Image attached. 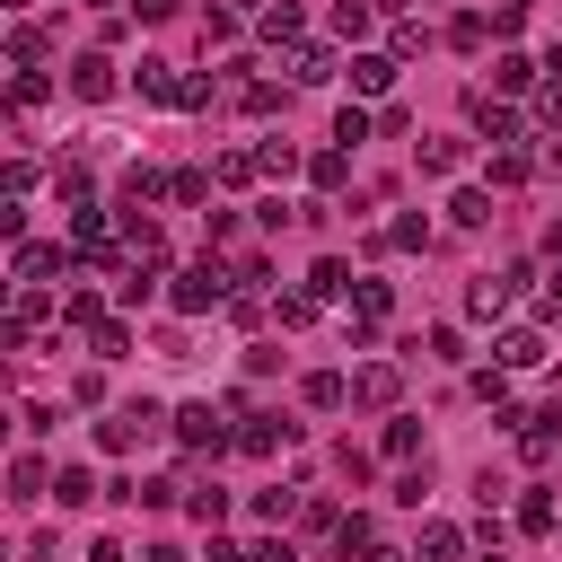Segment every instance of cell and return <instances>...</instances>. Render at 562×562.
I'll use <instances>...</instances> for the list:
<instances>
[{
	"label": "cell",
	"instance_id": "6da1fadb",
	"mask_svg": "<svg viewBox=\"0 0 562 562\" xmlns=\"http://www.w3.org/2000/svg\"><path fill=\"white\" fill-rule=\"evenodd\" d=\"M158 430H167V413H158V404L140 395V404H114V413L97 422V448H114V457H123V448H149Z\"/></svg>",
	"mask_w": 562,
	"mask_h": 562
},
{
	"label": "cell",
	"instance_id": "7a4b0ae2",
	"mask_svg": "<svg viewBox=\"0 0 562 562\" xmlns=\"http://www.w3.org/2000/svg\"><path fill=\"white\" fill-rule=\"evenodd\" d=\"M167 299H176V316H211V307H228V272L202 255V263H184V272H176V290H167Z\"/></svg>",
	"mask_w": 562,
	"mask_h": 562
},
{
	"label": "cell",
	"instance_id": "3957f363",
	"mask_svg": "<svg viewBox=\"0 0 562 562\" xmlns=\"http://www.w3.org/2000/svg\"><path fill=\"white\" fill-rule=\"evenodd\" d=\"M474 132H483L492 149H518V140H527V114H518V105H492V97H474Z\"/></svg>",
	"mask_w": 562,
	"mask_h": 562
},
{
	"label": "cell",
	"instance_id": "277c9868",
	"mask_svg": "<svg viewBox=\"0 0 562 562\" xmlns=\"http://www.w3.org/2000/svg\"><path fill=\"white\" fill-rule=\"evenodd\" d=\"M395 395H404V369H395V360L351 369V404H395Z\"/></svg>",
	"mask_w": 562,
	"mask_h": 562
},
{
	"label": "cell",
	"instance_id": "5b68a950",
	"mask_svg": "<svg viewBox=\"0 0 562 562\" xmlns=\"http://www.w3.org/2000/svg\"><path fill=\"white\" fill-rule=\"evenodd\" d=\"M176 439H184V448H211V457L228 448V430H220V413H211V404H184V413H176Z\"/></svg>",
	"mask_w": 562,
	"mask_h": 562
},
{
	"label": "cell",
	"instance_id": "8992f818",
	"mask_svg": "<svg viewBox=\"0 0 562 562\" xmlns=\"http://www.w3.org/2000/svg\"><path fill=\"white\" fill-rule=\"evenodd\" d=\"M465 553V527L457 518H422V544H413V562H457Z\"/></svg>",
	"mask_w": 562,
	"mask_h": 562
},
{
	"label": "cell",
	"instance_id": "52a82bcc",
	"mask_svg": "<svg viewBox=\"0 0 562 562\" xmlns=\"http://www.w3.org/2000/svg\"><path fill=\"white\" fill-rule=\"evenodd\" d=\"M70 97H114V61L105 53H79L70 61Z\"/></svg>",
	"mask_w": 562,
	"mask_h": 562
},
{
	"label": "cell",
	"instance_id": "ba28073f",
	"mask_svg": "<svg viewBox=\"0 0 562 562\" xmlns=\"http://www.w3.org/2000/svg\"><path fill=\"white\" fill-rule=\"evenodd\" d=\"M281 439H290V422H281V413H246V430H237V448H246V457H272Z\"/></svg>",
	"mask_w": 562,
	"mask_h": 562
},
{
	"label": "cell",
	"instance_id": "9c48e42d",
	"mask_svg": "<svg viewBox=\"0 0 562 562\" xmlns=\"http://www.w3.org/2000/svg\"><path fill=\"white\" fill-rule=\"evenodd\" d=\"M492 351H501V369H536V360H544V334H527V325H509V334H501Z\"/></svg>",
	"mask_w": 562,
	"mask_h": 562
},
{
	"label": "cell",
	"instance_id": "30bf717a",
	"mask_svg": "<svg viewBox=\"0 0 562 562\" xmlns=\"http://www.w3.org/2000/svg\"><path fill=\"white\" fill-rule=\"evenodd\" d=\"M290 79H299V88H325V79H334V53H325V44H299V53H290Z\"/></svg>",
	"mask_w": 562,
	"mask_h": 562
},
{
	"label": "cell",
	"instance_id": "8fae6325",
	"mask_svg": "<svg viewBox=\"0 0 562 562\" xmlns=\"http://www.w3.org/2000/svg\"><path fill=\"white\" fill-rule=\"evenodd\" d=\"M351 88H360V97H386V88H395V61H386V53H360V61H351Z\"/></svg>",
	"mask_w": 562,
	"mask_h": 562
},
{
	"label": "cell",
	"instance_id": "7c38bea8",
	"mask_svg": "<svg viewBox=\"0 0 562 562\" xmlns=\"http://www.w3.org/2000/svg\"><path fill=\"white\" fill-rule=\"evenodd\" d=\"M413 158H422V176H457L465 167V140H413Z\"/></svg>",
	"mask_w": 562,
	"mask_h": 562
},
{
	"label": "cell",
	"instance_id": "4fadbf2b",
	"mask_svg": "<svg viewBox=\"0 0 562 562\" xmlns=\"http://www.w3.org/2000/svg\"><path fill=\"white\" fill-rule=\"evenodd\" d=\"M351 290H360V281H351V263H334V255L307 272V299H351Z\"/></svg>",
	"mask_w": 562,
	"mask_h": 562
},
{
	"label": "cell",
	"instance_id": "5bb4252c",
	"mask_svg": "<svg viewBox=\"0 0 562 562\" xmlns=\"http://www.w3.org/2000/svg\"><path fill=\"white\" fill-rule=\"evenodd\" d=\"M509 290H518V281H509V272H501V281H492V272H483V281H474V290H465V316H501V307H509Z\"/></svg>",
	"mask_w": 562,
	"mask_h": 562
},
{
	"label": "cell",
	"instance_id": "9a60e30c",
	"mask_svg": "<svg viewBox=\"0 0 562 562\" xmlns=\"http://www.w3.org/2000/svg\"><path fill=\"white\" fill-rule=\"evenodd\" d=\"M61 325L97 334V325H105V299H97V290H70V299H61Z\"/></svg>",
	"mask_w": 562,
	"mask_h": 562
},
{
	"label": "cell",
	"instance_id": "2e32d148",
	"mask_svg": "<svg viewBox=\"0 0 562 562\" xmlns=\"http://www.w3.org/2000/svg\"><path fill=\"white\" fill-rule=\"evenodd\" d=\"M123 351H132V325H123V316H105V325L88 334V360H123Z\"/></svg>",
	"mask_w": 562,
	"mask_h": 562
},
{
	"label": "cell",
	"instance_id": "e0dca14e",
	"mask_svg": "<svg viewBox=\"0 0 562 562\" xmlns=\"http://www.w3.org/2000/svg\"><path fill=\"white\" fill-rule=\"evenodd\" d=\"M53 501H61V509H88V501H97L88 465H61V474H53Z\"/></svg>",
	"mask_w": 562,
	"mask_h": 562
},
{
	"label": "cell",
	"instance_id": "ac0fdd59",
	"mask_svg": "<svg viewBox=\"0 0 562 562\" xmlns=\"http://www.w3.org/2000/svg\"><path fill=\"white\" fill-rule=\"evenodd\" d=\"M307 404H316V413H334V404H351V378H334V369H316V378H307Z\"/></svg>",
	"mask_w": 562,
	"mask_h": 562
},
{
	"label": "cell",
	"instance_id": "d6986e66",
	"mask_svg": "<svg viewBox=\"0 0 562 562\" xmlns=\"http://www.w3.org/2000/svg\"><path fill=\"white\" fill-rule=\"evenodd\" d=\"M553 439H562V413H536V422L518 430V448H527V457H553Z\"/></svg>",
	"mask_w": 562,
	"mask_h": 562
},
{
	"label": "cell",
	"instance_id": "ffe728a7",
	"mask_svg": "<svg viewBox=\"0 0 562 562\" xmlns=\"http://www.w3.org/2000/svg\"><path fill=\"white\" fill-rule=\"evenodd\" d=\"M448 220H457V228H483V220H492V193H474V184H465V193L448 202Z\"/></svg>",
	"mask_w": 562,
	"mask_h": 562
},
{
	"label": "cell",
	"instance_id": "44dd1931",
	"mask_svg": "<svg viewBox=\"0 0 562 562\" xmlns=\"http://www.w3.org/2000/svg\"><path fill=\"white\" fill-rule=\"evenodd\" d=\"M53 272H61L53 246H18V281H53Z\"/></svg>",
	"mask_w": 562,
	"mask_h": 562
},
{
	"label": "cell",
	"instance_id": "7402d4cb",
	"mask_svg": "<svg viewBox=\"0 0 562 562\" xmlns=\"http://www.w3.org/2000/svg\"><path fill=\"white\" fill-rule=\"evenodd\" d=\"M184 509H193V518H220V509H228V492L202 474V483H184Z\"/></svg>",
	"mask_w": 562,
	"mask_h": 562
},
{
	"label": "cell",
	"instance_id": "603a6c76",
	"mask_svg": "<svg viewBox=\"0 0 562 562\" xmlns=\"http://www.w3.org/2000/svg\"><path fill=\"white\" fill-rule=\"evenodd\" d=\"M518 527H527V536H553L562 518H553V501H544V492H527V501H518Z\"/></svg>",
	"mask_w": 562,
	"mask_h": 562
},
{
	"label": "cell",
	"instance_id": "cb8c5ba5",
	"mask_svg": "<svg viewBox=\"0 0 562 562\" xmlns=\"http://www.w3.org/2000/svg\"><path fill=\"white\" fill-rule=\"evenodd\" d=\"M369 18H378L369 0H334V35H369Z\"/></svg>",
	"mask_w": 562,
	"mask_h": 562
},
{
	"label": "cell",
	"instance_id": "d4e9b609",
	"mask_svg": "<svg viewBox=\"0 0 562 562\" xmlns=\"http://www.w3.org/2000/svg\"><path fill=\"white\" fill-rule=\"evenodd\" d=\"M263 35L290 44V35H299V0H272V9H263Z\"/></svg>",
	"mask_w": 562,
	"mask_h": 562
},
{
	"label": "cell",
	"instance_id": "484cf974",
	"mask_svg": "<svg viewBox=\"0 0 562 562\" xmlns=\"http://www.w3.org/2000/svg\"><path fill=\"white\" fill-rule=\"evenodd\" d=\"M492 79H501V88H536V61H527V53H501Z\"/></svg>",
	"mask_w": 562,
	"mask_h": 562
},
{
	"label": "cell",
	"instance_id": "4316f807",
	"mask_svg": "<svg viewBox=\"0 0 562 562\" xmlns=\"http://www.w3.org/2000/svg\"><path fill=\"white\" fill-rule=\"evenodd\" d=\"M176 88H184V79H176L167 61H140V97H167V105H176Z\"/></svg>",
	"mask_w": 562,
	"mask_h": 562
},
{
	"label": "cell",
	"instance_id": "83f0119b",
	"mask_svg": "<svg viewBox=\"0 0 562 562\" xmlns=\"http://www.w3.org/2000/svg\"><path fill=\"white\" fill-rule=\"evenodd\" d=\"M369 132H378V123H369V114H360V105H342V114H334V140H342V149H360V140H369Z\"/></svg>",
	"mask_w": 562,
	"mask_h": 562
},
{
	"label": "cell",
	"instance_id": "f1b7e54d",
	"mask_svg": "<svg viewBox=\"0 0 562 562\" xmlns=\"http://www.w3.org/2000/svg\"><path fill=\"white\" fill-rule=\"evenodd\" d=\"M255 167H263V176H290V167H299V149H290V140H263V149H255Z\"/></svg>",
	"mask_w": 562,
	"mask_h": 562
},
{
	"label": "cell",
	"instance_id": "f546056e",
	"mask_svg": "<svg viewBox=\"0 0 562 562\" xmlns=\"http://www.w3.org/2000/svg\"><path fill=\"white\" fill-rule=\"evenodd\" d=\"M386 246H430V220H422V211H404V220L386 228Z\"/></svg>",
	"mask_w": 562,
	"mask_h": 562
},
{
	"label": "cell",
	"instance_id": "4dcf8cb0",
	"mask_svg": "<svg viewBox=\"0 0 562 562\" xmlns=\"http://www.w3.org/2000/svg\"><path fill=\"white\" fill-rule=\"evenodd\" d=\"M536 123H544V132H562V79H544V88H536Z\"/></svg>",
	"mask_w": 562,
	"mask_h": 562
},
{
	"label": "cell",
	"instance_id": "1f68e13d",
	"mask_svg": "<svg viewBox=\"0 0 562 562\" xmlns=\"http://www.w3.org/2000/svg\"><path fill=\"white\" fill-rule=\"evenodd\" d=\"M483 35H492V18H457V26H448V44H457V53H474Z\"/></svg>",
	"mask_w": 562,
	"mask_h": 562
},
{
	"label": "cell",
	"instance_id": "d6a6232c",
	"mask_svg": "<svg viewBox=\"0 0 562 562\" xmlns=\"http://www.w3.org/2000/svg\"><path fill=\"white\" fill-rule=\"evenodd\" d=\"M492 184H527V158L518 149H492Z\"/></svg>",
	"mask_w": 562,
	"mask_h": 562
},
{
	"label": "cell",
	"instance_id": "836d02e7",
	"mask_svg": "<svg viewBox=\"0 0 562 562\" xmlns=\"http://www.w3.org/2000/svg\"><path fill=\"white\" fill-rule=\"evenodd\" d=\"M237 562H299L290 544H255V553H237Z\"/></svg>",
	"mask_w": 562,
	"mask_h": 562
},
{
	"label": "cell",
	"instance_id": "e575fe53",
	"mask_svg": "<svg viewBox=\"0 0 562 562\" xmlns=\"http://www.w3.org/2000/svg\"><path fill=\"white\" fill-rule=\"evenodd\" d=\"M369 562H413V553H395V544H369Z\"/></svg>",
	"mask_w": 562,
	"mask_h": 562
},
{
	"label": "cell",
	"instance_id": "d590c367",
	"mask_svg": "<svg viewBox=\"0 0 562 562\" xmlns=\"http://www.w3.org/2000/svg\"><path fill=\"white\" fill-rule=\"evenodd\" d=\"M167 9H176V0H140V18H167Z\"/></svg>",
	"mask_w": 562,
	"mask_h": 562
},
{
	"label": "cell",
	"instance_id": "8d00e7d4",
	"mask_svg": "<svg viewBox=\"0 0 562 562\" xmlns=\"http://www.w3.org/2000/svg\"><path fill=\"white\" fill-rule=\"evenodd\" d=\"M544 307H562V272H553V281H544Z\"/></svg>",
	"mask_w": 562,
	"mask_h": 562
},
{
	"label": "cell",
	"instance_id": "74e56055",
	"mask_svg": "<svg viewBox=\"0 0 562 562\" xmlns=\"http://www.w3.org/2000/svg\"><path fill=\"white\" fill-rule=\"evenodd\" d=\"M544 158H553V167H562V132H553V140H544Z\"/></svg>",
	"mask_w": 562,
	"mask_h": 562
},
{
	"label": "cell",
	"instance_id": "f35d334b",
	"mask_svg": "<svg viewBox=\"0 0 562 562\" xmlns=\"http://www.w3.org/2000/svg\"><path fill=\"white\" fill-rule=\"evenodd\" d=\"M492 562H501V553H492Z\"/></svg>",
	"mask_w": 562,
	"mask_h": 562
}]
</instances>
